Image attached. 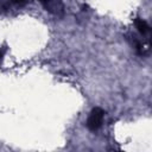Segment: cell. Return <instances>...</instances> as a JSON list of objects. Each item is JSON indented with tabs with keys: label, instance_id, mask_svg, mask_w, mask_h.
Wrapping results in <instances>:
<instances>
[{
	"label": "cell",
	"instance_id": "obj_1",
	"mask_svg": "<svg viewBox=\"0 0 152 152\" xmlns=\"http://www.w3.org/2000/svg\"><path fill=\"white\" fill-rule=\"evenodd\" d=\"M103 115H104V112L101 108H99V107L94 108L90 112V115H89V118L87 120V127L93 132L97 131L102 125Z\"/></svg>",
	"mask_w": 152,
	"mask_h": 152
},
{
	"label": "cell",
	"instance_id": "obj_3",
	"mask_svg": "<svg viewBox=\"0 0 152 152\" xmlns=\"http://www.w3.org/2000/svg\"><path fill=\"white\" fill-rule=\"evenodd\" d=\"M39 1H40V2H42L44 6H45V7L48 6V4H50V2H51V0H39Z\"/></svg>",
	"mask_w": 152,
	"mask_h": 152
},
{
	"label": "cell",
	"instance_id": "obj_2",
	"mask_svg": "<svg viewBox=\"0 0 152 152\" xmlns=\"http://www.w3.org/2000/svg\"><path fill=\"white\" fill-rule=\"evenodd\" d=\"M134 24H135V27L138 28V31H139V33H140V34L146 36V34H148V33H150L151 27L148 26V24H147L144 19H141V18H135Z\"/></svg>",
	"mask_w": 152,
	"mask_h": 152
},
{
	"label": "cell",
	"instance_id": "obj_4",
	"mask_svg": "<svg viewBox=\"0 0 152 152\" xmlns=\"http://www.w3.org/2000/svg\"><path fill=\"white\" fill-rule=\"evenodd\" d=\"M2 57H4V51L0 50V64H1V62H2Z\"/></svg>",
	"mask_w": 152,
	"mask_h": 152
}]
</instances>
